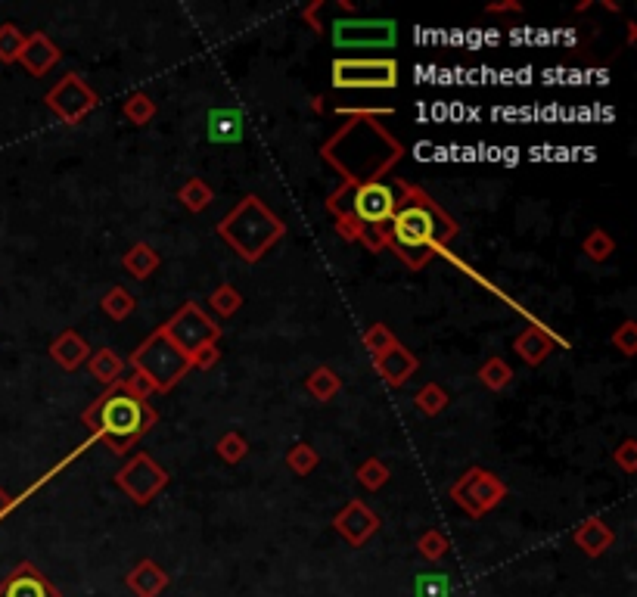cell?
<instances>
[{"label": "cell", "instance_id": "cell-1", "mask_svg": "<svg viewBox=\"0 0 637 597\" xmlns=\"http://www.w3.org/2000/svg\"><path fill=\"white\" fill-rule=\"evenodd\" d=\"M398 190V209L389 221L392 243L389 249L398 259L420 271L436 252H445V246L457 237V221L432 199L423 187L395 181Z\"/></svg>", "mask_w": 637, "mask_h": 597}, {"label": "cell", "instance_id": "cell-2", "mask_svg": "<svg viewBox=\"0 0 637 597\" xmlns=\"http://www.w3.org/2000/svg\"><path fill=\"white\" fill-rule=\"evenodd\" d=\"M94 442H103L115 454H128L156 426V411L150 402L134 398L122 383L106 386V392L81 414Z\"/></svg>", "mask_w": 637, "mask_h": 597}, {"label": "cell", "instance_id": "cell-3", "mask_svg": "<svg viewBox=\"0 0 637 597\" xmlns=\"http://www.w3.org/2000/svg\"><path fill=\"white\" fill-rule=\"evenodd\" d=\"M215 231L243 262L255 265L258 259H265L268 249H274V243L283 240L286 224L255 193H249L218 221Z\"/></svg>", "mask_w": 637, "mask_h": 597}, {"label": "cell", "instance_id": "cell-4", "mask_svg": "<svg viewBox=\"0 0 637 597\" xmlns=\"http://www.w3.org/2000/svg\"><path fill=\"white\" fill-rule=\"evenodd\" d=\"M128 364L134 367V371H140L143 377H150L156 392L175 389L190 374L187 355L175 343H171L162 330H153L147 339H143V343L131 352Z\"/></svg>", "mask_w": 637, "mask_h": 597}, {"label": "cell", "instance_id": "cell-5", "mask_svg": "<svg viewBox=\"0 0 637 597\" xmlns=\"http://www.w3.org/2000/svg\"><path fill=\"white\" fill-rule=\"evenodd\" d=\"M336 91H392L398 88V63L392 56H339L330 66Z\"/></svg>", "mask_w": 637, "mask_h": 597}, {"label": "cell", "instance_id": "cell-6", "mask_svg": "<svg viewBox=\"0 0 637 597\" xmlns=\"http://www.w3.org/2000/svg\"><path fill=\"white\" fill-rule=\"evenodd\" d=\"M448 495L470 520H479L507 498V486L485 467H467L460 479L451 482Z\"/></svg>", "mask_w": 637, "mask_h": 597}, {"label": "cell", "instance_id": "cell-7", "mask_svg": "<svg viewBox=\"0 0 637 597\" xmlns=\"http://www.w3.org/2000/svg\"><path fill=\"white\" fill-rule=\"evenodd\" d=\"M330 38H333L336 50H392L398 44V22L395 19H370V16L333 19Z\"/></svg>", "mask_w": 637, "mask_h": 597}, {"label": "cell", "instance_id": "cell-8", "mask_svg": "<svg viewBox=\"0 0 637 597\" xmlns=\"http://www.w3.org/2000/svg\"><path fill=\"white\" fill-rule=\"evenodd\" d=\"M44 103L60 122L78 125V122H84V116H91V112L100 106V94L78 72H69L44 94Z\"/></svg>", "mask_w": 637, "mask_h": 597}, {"label": "cell", "instance_id": "cell-9", "mask_svg": "<svg viewBox=\"0 0 637 597\" xmlns=\"http://www.w3.org/2000/svg\"><path fill=\"white\" fill-rule=\"evenodd\" d=\"M159 330H162L184 355H190L193 349L206 346V343H218V339H221V327L215 324V318H209L206 311H202L196 302H184Z\"/></svg>", "mask_w": 637, "mask_h": 597}, {"label": "cell", "instance_id": "cell-10", "mask_svg": "<svg viewBox=\"0 0 637 597\" xmlns=\"http://www.w3.org/2000/svg\"><path fill=\"white\" fill-rule=\"evenodd\" d=\"M115 486H119L137 507H147L165 486L168 473L162 464H156L147 451H137L125 461V467L115 473Z\"/></svg>", "mask_w": 637, "mask_h": 597}, {"label": "cell", "instance_id": "cell-11", "mask_svg": "<svg viewBox=\"0 0 637 597\" xmlns=\"http://www.w3.org/2000/svg\"><path fill=\"white\" fill-rule=\"evenodd\" d=\"M398 209V190L395 184L389 181H367V184H358L355 193H352V203H349V212L364 224H389L392 215Z\"/></svg>", "mask_w": 637, "mask_h": 597}, {"label": "cell", "instance_id": "cell-12", "mask_svg": "<svg viewBox=\"0 0 637 597\" xmlns=\"http://www.w3.org/2000/svg\"><path fill=\"white\" fill-rule=\"evenodd\" d=\"M380 517L373 514V510L364 504V501H349L345 504L339 514H336V520H333V529L345 538V542H349L352 548H364L370 538L380 532Z\"/></svg>", "mask_w": 637, "mask_h": 597}, {"label": "cell", "instance_id": "cell-13", "mask_svg": "<svg viewBox=\"0 0 637 597\" xmlns=\"http://www.w3.org/2000/svg\"><path fill=\"white\" fill-rule=\"evenodd\" d=\"M0 597H63L35 563H19L7 573V579L0 582Z\"/></svg>", "mask_w": 637, "mask_h": 597}, {"label": "cell", "instance_id": "cell-14", "mask_svg": "<svg viewBox=\"0 0 637 597\" xmlns=\"http://www.w3.org/2000/svg\"><path fill=\"white\" fill-rule=\"evenodd\" d=\"M60 47H56L44 32H32L25 35V44H22V53H19V66L32 75V78H44L56 63H60Z\"/></svg>", "mask_w": 637, "mask_h": 597}, {"label": "cell", "instance_id": "cell-15", "mask_svg": "<svg viewBox=\"0 0 637 597\" xmlns=\"http://www.w3.org/2000/svg\"><path fill=\"white\" fill-rule=\"evenodd\" d=\"M373 367H376V374L383 377V383L398 389L420 371V358L411 349H404L401 343H395L389 352H383L380 358H373Z\"/></svg>", "mask_w": 637, "mask_h": 597}, {"label": "cell", "instance_id": "cell-16", "mask_svg": "<svg viewBox=\"0 0 637 597\" xmlns=\"http://www.w3.org/2000/svg\"><path fill=\"white\" fill-rule=\"evenodd\" d=\"M206 137H209V144H240V140L246 137V116H243V109H234V106L209 109V116H206Z\"/></svg>", "mask_w": 637, "mask_h": 597}, {"label": "cell", "instance_id": "cell-17", "mask_svg": "<svg viewBox=\"0 0 637 597\" xmlns=\"http://www.w3.org/2000/svg\"><path fill=\"white\" fill-rule=\"evenodd\" d=\"M557 343H560V339L550 333L544 324H529L523 333L513 339V352L523 358L529 367H538V364H544L550 358V352L557 349Z\"/></svg>", "mask_w": 637, "mask_h": 597}, {"label": "cell", "instance_id": "cell-18", "mask_svg": "<svg viewBox=\"0 0 637 597\" xmlns=\"http://www.w3.org/2000/svg\"><path fill=\"white\" fill-rule=\"evenodd\" d=\"M572 542H575V548L582 551L585 557L597 560V557H603L606 551L613 548L616 532H613L610 526H606L600 517H588L585 523H578V526L572 529Z\"/></svg>", "mask_w": 637, "mask_h": 597}, {"label": "cell", "instance_id": "cell-19", "mask_svg": "<svg viewBox=\"0 0 637 597\" xmlns=\"http://www.w3.org/2000/svg\"><path fill=\"white\" fill-rule=\"evenodd\" d=\"M168 573L162 570V566L156 560H140L134 570L125 576V585L134 597H159L165 594L168 588Z\"/></svg>", "mask_w": 637, "mask_h": 597}, {"label": "cell", "instance_id": "cell-20", "mask_svg": "<svg viewBox=\"0 0 637 597\" xmlns=\"http://www.w3.org/2000/svg\"><path fill=\"white\" fill-rule=\"evenodd\" d=\"M50 358L63 367V371H78V367L91 358V346L75 330H63L50 343Z\"/></svg>", "mask_w": 637, "mask_h": 597}, {"label": "cell", "instance_id": "cell-21", "mask_svg": "<svg viewBox=\"0 0 637 597\" xmlns=\"http://www.w3.org/2000/svg\"><path fill=\"white\" fill-rule=\"evenodd\" d=\"M125 367L128 361L119 355V352H112V349H97L91 358H88V371L94 374V380H100L103 386H115L122 377H125Z\"/></svg>", "mask_w": 637, "mask_h": 597}, {"label": "cell", "instance_id": "cell-22", "mask_svg": "<svg viewBox=\"0 0 637 597\" xmlns=\"http://www.w3.org/2000/svg\"><path fill=\"white\" fill-rule=\"evenodd\" d=\"M122 268L134 277V280H150L159 268V252L150 246V243H134L125 259H122Z\"/></svg>", "mask_w": 637, "mask_h": 597}, {"label": "cell", "instance_id": "cell-23", "mask_svg": "<svg viewBox=\"0 0 637 597\" xmlns=\"http://www.w3.org/2000/svg\"><path fill=\"white\" fill-rule=\"evenodd\" d=\"M339 389H342V380L327 364L314 367V371L305 377V392L314 398V402H333V398L339 395Z\"/></svg>", "mask_w": 637, "mask_h": 597}, {"label": "cell", "instance_id": "cell-24", "mask_svg": "<svg viewBox=\"0 0 637 597\" xmlns=\"http://www.w3.org/2000/svg\"><path fill=\"white\" fill-rule=\"evenodd\" d=\"M178 199H181V206L190 212V215H199V212H206L212 206V187L202 181V178H190L181 190H178Z\"/></svg>", "mask_w": 637, "mask_h": 597}, {"label": "cell", "instance_id": "cell-25", "mask_svg": "<svg viewBox=\"0 0 637 597\" xmlns=\"http://www.w3.org/2000/svg\"><path fill=\"white\" fill-rule=\"evenodd\" d=\"M100 308H103L106 318H112V321H125V318L134 315L137 299H134L131 290H125V287H112V290H106V296L100 299Z\"/></svg>", "mask_w": 637, "mask_h": 597}, {"label": "cell", "instance_id": "cell-26", "mask_svg": "<svg viewBox=\"0 0 637 597\" xmlns=\"http://www.w3.org/2000/svg\"><path fill=\"white\" fill-rule=\"evenodd\" d=\"M448 402H451V395H448V389L439 386V383H426V386H420L417 395H414L417 411L426 414V417H439V414L448 408Z\"/></svg>", "mask_w": 637, "mask_h": 597}, {"label": "cell", "instance_id": "cell-27", "mask_svg": "<svg viewBox=\"0 0 637 597\" xmlns=\"http://www.w3.org/2000/svg\"><path fill=\"white\" fill-rule=\"evenodd\" d=\"M479 383H482L488 392H504V389L513 383L510 364H507L504 358H488V361L479 367Z\"/></svg>", "mask_w": 637, "mask_h": 597}, {"label": "cell", "instance_id": "cell-28", "mask_svg": "<svg viewBox=\"0 0 637 597\" xmlns=\"http://www.w3.org/2000/svg\"><path fill=\"white\" fill-rule=\"evenodd\" d=\"M417 551H420V557H423V560L439 563V560H445V557H448L451 542H448V535H445V532H439V529H423V532H420V538H417Z\"/></svg>", "mask_w": 637, "mask_h": 597}, {"label": "cell", "instance_id": "cell-29", "mask_svg": "<svg viewBox=\"0 0 637 597\" xmlns=\"http://www.w3.org/2000/svg\"><path fill=\"white\" fill-rule=\"evenodd\" d=\"M209 305L215 308V315H221V318H234L237 311L243 308V293L234 287V283H221V287L212 290Z\"/></svg>", "mask_w": 637, "mask_h": 597}, {"label": "cell", "instance_id": "cell-30", "mask_svg": "<svg viewBox=\"0 0 637 597\" xmlns=\"http://www.w3.org/2000/svg\"><path fill=\"white\" fill-rule=\"evenodd\" d=\"M317 464H321V454H317L308 442H296L286 451V467L296 476H311L317 470Z\"/></svg>", "mask_w": 637, "mask_h": 597}, {"label": "cell", "instance_id": "cell-31", "mask_svg": "<svg viewBox=\"0 0 637 597\" xmlns=\"http://www.w3.org/2000/svg\"><path fill=\"white\" fill-rule=\"evenodd\" d=\"M22 44H25V32L19 25H13V22L0 25V63L13 66L19 60V53H22Z\"/></svg>", "mask_w": 637, "mask_h": 597}, {"label": "cell", "instance_id": "cell-32", "mask_svg": "<svg viewBox=\"0 0 637 597\" xmlns=\"http://www.w3.org/2000/svg\"><path fill=\"white\" fill-rule=\"evenodd\" d=\"M125 119L131 122V125H137V128H143V125H150L153 119H156V103H153V97L150 94H131L128 100H125Z\"/></svg>", "mask_w": 637, "mask_h": 597}, {"label": "cell", "instance_id": "cell-33", "mask_svg": "<svg viewBox=\"0 0 637 597\" xmlns=\"http://www.w3.org/2000/svg\"><path fill=\"white\" fill-rule=\"evenodd\" d=\"M361 343L364 349L370 352V358H380L383 352H389L395 343H398V336L386 327V324H370L361 336Z\"/></svg>", "mask_w": 637, "mask_h": 597}, {"label": "cell", "instance_id": "cell-34", "mask_svg": "<svg viewBox=\"0 0 637 597\" xmlns=\"http://www.w3.org/2000/svg\"><path fill=\"white\" fill-rule=\"evenodd\" d=\"M389 467L380 461V458H367L361 467H358V473H355V479L361 482V486L367 489V492H380L386 482H389Z\"/></svg>", "mask_w": 637, "mask_h": 597}, {"label": "cell", "instance_id": "cell-35", "mask_svg": "<svg viewBox=\"0 0 637 597\" xmlns=\"http://www.w3.org/2000/svg\"><path fill=\"white\" fill-rule=\"evenodd\" d=\"M215 451H218V458H221L224 464H240V461L246 458V454H249V442H246L243 433L230 430V433H224V436L218 439Z\"/></svg>", "mask_w": 637, "mask_h": 597}, {"label": "cell", "instance_id": "cell-36", "mask_svg": "<svg viewBox=\"0 0 637 597\" xmlns=\"http://www.w3.org/2000/svg\"><path fill=\"white\" fill-rule=\"evenodd\" d=\"M451 579L445 573H420L414 579V597H451Z\"/></svg>", "mask_w": 637, "mask_h": 597}, {"label": "cell", "instance_id": "cell-37", "mask_svg": "<svg viewBox=\"0 0 637 597\" xmlns=\"http://www.w3.org/2000/svg\"><path fill=\"white\" fill-rule=\"evenodd\" d=\"M582 249H585V255H588L591 262L600 265V262H606V259H610V255L616 252V240H613L610 234H606L603 227H594V231L585 237Z\"/></svg>", "mask_w": 637, "mask_h": 597}, {"label": "cell", "instance_id": "cell-38", "mask_svg": "<svg viewBox=\"0 0 637 597\" xmlns=\"http://www.w3.org/2000/svg\"><path fill=\"white\" fill-rule=\"evenodd\" d=\"M361 243H364V249H370V252H383V249H389V243H392L389 224H370V227H364Z\"/></svg>", "mask_w": 637, "mask_h": 597}, {"label": "cell", "instance_id": "cell-39", "mask_svg": "<svg viewBox=\"0 0 637 597\" xmlns=\"http://www.w3.org/2000/svg\"><path fill=\"white\" fill-rule=\"evenodd\" d=\"M190 361V371H209V367H215L221 361V349L218 343H206V346H199L187 355Z\"/></svg>", "mask_w": 637, "mask_h": 597}, {"label": "cell", "instance_id": "cell-40", "mask_svg": "<svg viewBox=\"0 0 637 597\" xmlns=\"http://www.w3.org/2000/svg\"><path fill=\"white\" fill-rule=\"evenodd\" d=\"M333 231L345 240V243H361V234H364V224L352 215V212H342L336 215V224Z\"/></svg>", "mask_w": 637, "mask_h": 597}, {"label": "cell", "instance_id": "cell-41", "mask_svg": "<svg viewBox=\"0 0 637 597\" xmlns=\"http://www.w3.org/2000/svg\"><path fill=\"white\" fill-rule=\"evenodd\" d=\"M613 346H616L625 358H631V355L637 352V324H634V321H622V327L613 333Z\"/></svg>", "mask_w": 637, "mask_h": 597}, {"label": "cell", "instance_id": "cell-42", "mask_svg": "<svg viewBox=\"0 0 637 597\" xmlns=\"http://www.w3.org/2000/svg\"><path fill=\"white\" fill-rule=\"evenodd\" d=\"M613 464L622 473H637V439H622V445L613 451Z\"/></svg>", "mask_w": 637, "mask_h": 597}, {"label": "cell", "instance_id": "cell-43", "mask_svg": "<svg viewBox=\"0 0 637 597\" xmlns=\"http://www.w3.org/2000/svg\"><path fill=\"white\" fill-rule=\"evenodd\" d=\"M134 398H143V402H147L150 395H156V386L150 383V377H143L140 371H134V374H125L122 380H119Z\"/></svg>", "mask_w": 637, "mask_h": 597}, {"label": "cell", "instance_id": "cell-44", "mask_svg": "<svg viewBox=\"0 0 637 597\" xmlns=\"http://www.w3.org/2000/svg\"><path fill=\"white\" fill-rule=\"evenodd\" d=\"M321 10H324V0H314V4H308V7L302 10V19L308 22V28H311L314 35H317V32H324V25L317 22V13H321Z\"/></svg>", "mask_w": 637, "mask_h": 597}, {"label": "cell", "instance_id": "cell-45", "mask_svg": "<svg viewBox=\"0 0 637 597\" xmlns=\"http://www.w3.org/2000/svg\"><path fill=\"white\" fill-rule=\"evenodd\" d=\"M13 510H16V498H13V495L4 489V486H0V520H4V517H10Z\"/></svg>", "mask_w": 637, "mask_h": 597}, {"label": "cell", "instance_id": "cell-46", "mask_svg": "<svg viewBox=\"0 0 637 597\" xmlns=\"http://www.w3.org/2000/svg\"><path fill=\"white\" fill-rule=\"evenodd\" d=\"M485 13H523V4H516V0H504V4H488Z\"/></svg>", "mask_w": 637, "mask_h": 597}, {"label": "cell", "instance_id": "cell-47", "mask_svg": "<svg viewBox=\"0 0 637 597\" xmlns=\"http://www.w3.org/2000/svg\"><path fill=\"white\" fill-rule=\"evenodd\" d=\"M634 41H637V25L628 22V44H634Z\"/></svg>", "mask_w": 637, "mask_h": 597}, {"label": "cell", "instance_id": "cell-48", "mask_svg": "<svg viewBox=\"0 0 637 597\" xmlns=\"http://www.w3.org/2000/svg\"><path fill=\"white\" fill-rule=\"evenodd\" d=\"M311 106H314V112H324V97H314Z\"/></svg>", "mask_w": 637, "mask_h": 597}]
</instances>
